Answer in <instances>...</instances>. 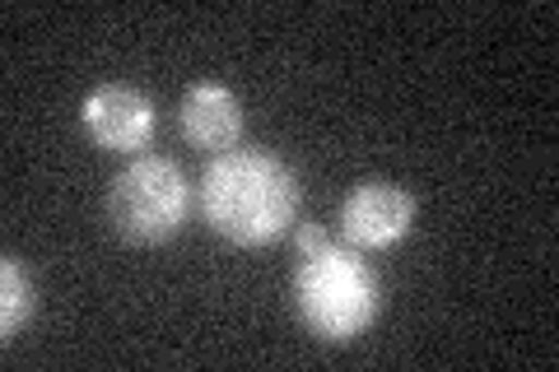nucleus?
<instances>
[{
	"mask_svg": "<svg viewBox=\"0 0 559 372\" xmlns=\"http://www.w3.org/2000/svg\"><path fill=\"white\" fill-rule=\"evenodd\" d=\"M80 121H84V135H90L98 149L121 154V158H140V149L154 145L159 108H154V98L140 94L135 84H98L94 94H84Z\"/></svg>",
	"mask_w": 559,
	"mask_h": 372,
	"instance_id": "20e7f679",
	"label": "nucleus"
},
{
	"mask_svg": "<svg viewBox=\"0 0 559 372\" xmlns=\"http://www.w3.org/2000/svg\"><path fill=\"white\" fill-rule=\"evenodd\" d=\"M411 224H415V196L401 182H388V177L355 182L341 201V233L359 252H388V247H396L411 233Z\"/></svg>",
	"mask_w": 559,
	"mask_h": 372,
	"instance_id": "39448f33",
	"label": "nucleus"
},
{
	"mask_svg": "<svg viewBox=\"0 0 559 372\" xmlns=\"http://www.w3.org/2000/svg\"><path fill=\"white\" fill-rule=\"evenodd\" d=\"M242 127H248V112H242V98L229 84H191L182 103H178V131L191 149L201 154H224L242 145Z\"/></svg>",
	"mask_w": 559,
	"mask_h": 372,
	"instance_id": "423d86ee",
	"label": "nucleus"
},
{
	"mask_svg": "<svg viewBox=\"0 0 559 372\" xmlns=\"http://www.w3.org/2000/svg\"><path fill=\"white\" fill-rule=\"evenodd\" d=\"M0 340H14L28 322H33V308H38V289H33V275L20 256H0Z\"/></svg>",
	"mask_w": 559,
	"mask_h": 372,
	"instance_id": "0eeeda50",
	"label": "nucleus"
},
{
	"mask_svg": "<svg viewBox=\"0 0 559 372\" xmlns=\"http://www.w3.org/2000/svg\"><path fill=\"white\" fill-rule=\"evenodd\" d=\"M326 242V233L318 224H294V247H299V256H308V252H318V247Z\"/></svg>",
	"mask_w": 559,
	"mask_h": 372,
	"instance_id": "6e6552de",
	"label": "nucleus"
},
{
	"mask_svg": "<svg viewBox=\"0 0 559 372\" xmlns=\"http://www.w3.org/2000/svg\"><path fill=\"white\" fill-rule=\"evenodd\" d=\"M191 215V187L182 168L164 154H140L112 177L108 224L131 247H164L182 233Z\"/></svg>",
	"mask_w": 559,
	"mask_h": 372,
	"instance_id": "7ed1b4c3",
	"label": "nucleus"
},
{
	"mask_svg": "<svg viewBox=\"0 0 559 372\" xmlns=\"http://www.w3.org/2000/svg\"><path fill=\"white\" fill-rule=\"evenodd\" d=\"M299 177L285 158L238 145L205 164L197 205L210 233L234 247H271L299 224Z\"/></svg>",
	"mask_w": 559,
	"mask_h": 372,
	"instance_id": "f257e3e1",
	"label": "nucleus"
},
{
	"mask_svg": "<svg viewBox=\"0 0 559 372\" xmlns=\"http://www.w3.org/2000/svg\"><path fill=\"white\" fill-rule=\"evenodd\" d=\"M294 308H299V322L308 326L312 340L349 345L378 322L382 285L369 271L359 247L322 242L318 252L299 256V271H294Z\"/></svg>",
	"mask_w": 559,
	"mask_h": 372,
	"instance_id": "f03ea898",
	"label": "nucleus"
}]
</instances>
